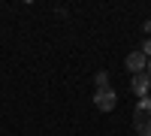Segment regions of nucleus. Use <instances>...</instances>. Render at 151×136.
I'll use <instances>...</instances> for the list:
<instances>
[{
    "label": "nucleus",
    "mask_w": 151,
    "mask_h": 136,
    "mask_svg": "<svg viewBox=\"0 0 151 136\" xmlns=\"http://www.w3.org/2000/svg\"><path fill=\"white\" fill-rule=\"evenodd\" d=\"M133 124H136V133L139 136H151V97H139Z\"/></svg>",
    "instance_id": "obj_1"
},
{
    "label": "nucleus",
    "mask_w": 151,
    "mask_h": 136,
    "mask_svg": "<svg viewBox=\"0 0 151 136\" xmlns=\"http://www.w3.org/2000/svg\"><path fill=\"white\" fill-rule=\"evenodd\" d=\"M94 106L100 109V112H112V109L118 106V94H115V88H100V91L94 94Z\"/></svg>",
    "instance_id": "obj_2"
},
{
    "label": "nucleus",
    "mask_w": 151,
    "mask_h": 136,
    "mask_svg": "<svg viewBox=\"0 0 151 136\" xmlns=\"http://www.w3.org/2000/svg\"><path fill=\"white\" fill-rule=\"evenodd\" d=\"M124 64H127V70L136 76V73H145V64H148V58L139 52V48H136V52H130V55H127V60H124Z\"/></svg>",
    "instance_id": "obj_3"
},
{
    "label": "nucleus",
    "mask_w": 151,
    "mask_h": 136,
    "mask_svg": "<svg viewBox=\"0 0 151 136\" xmlns=\"http://www.w3.org/2000/svg\"><path fill=\"white\" fill-rule=\"evenodd\" d=\"M130 88L136 97H148V88H151V79L145 76V73H136V76L130 79Z\"/></svg>",
    "instance_id": "obj_4"
},
{
    "label": "nucleus",
    "mask_w": 151,
    "mask_h": 136,
    "mask_svg": "<svg viewBox=\"0 0 151 136\" xmlns=\"http://www.w3.org/2000/svg\"><path fill=\"white\" fill-rule=\"evenodd\" d=\"M94 82H97V91H100V88H109V73H106V70H100L97 76H94Z\"/></svg>",
    "instance_id": "obj_5"
},
{
    "label": "nucleus",
    "mask_w": 151,
    "mask_h": 136,
    "mask_svg": "<svg viewBox=\"0 0 151 136\" xmlns=\"http://www.w3.org/2000/svg\"><path fill=\"white\" fill-rule=\"evenodd\" d=\"M139 52H142L145 58H151V40H145V42H142V48H139Z\"/></svg>",
    "instance_id": "obj_6"
},
{
    "label": "nucleus",
    "mask_w": 151,
    "mask_h": 136,
    "mask_svg": "<svg viewBox=\"0 0 151 136\" xmlns=\"http://www.w3.org/2000/svg\"><path fill=\"white\" fill-rule=\"evenodd\" d=\"M145 76L151 79V58H148V64H145Z\"/></svg>",
    "instance_id": "obj_7"
}]
</instances>
